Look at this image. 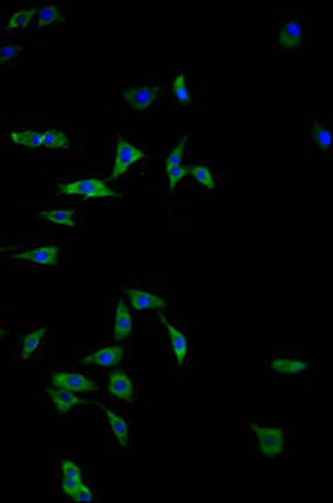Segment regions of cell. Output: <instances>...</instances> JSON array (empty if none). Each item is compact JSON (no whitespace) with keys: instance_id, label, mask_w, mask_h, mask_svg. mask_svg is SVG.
<instances>
[{"instance_id":"7","label":"cell","mask_w":333,"mask_h":503,"mask_svg":"<svg viewBox=\"0 0 333 503\" xmlns=\"http://www.w3.org/2000/svg\"><path fill=\"white\" fill-rule=\"evenodd\" d=\"M60 468H62V492L67 495V497L74 498L79 486L84 484L82 482V470L80 466L72 460H64L60 464Z\"/></svg>"},{"instance_id":"22","label":"cell","mask_w":333,"mask_h":503,"mask_svg":"<svg viewBox=\"0 0 333 503\" xmlns=\"http://www.w3.org/2000/svg\"><path fill=\"white\" fill-rule=\"evenodd\" d=\"M105 413H107L108 420H111V427L113 435H115L117 441H119L120 446H127L129 445V427L120 416H117L112 409L105 408Z\"/></svg>"},{"instance_id":"6","label":"cell","mask_w":333,"mask_h":503,"mask_svg":"<svg viewBox=\"0 0 333 503\" xmlns=\"http://www.w3.org/2000/svg\"><path fill=\"white\" fill-rule=\"evenodd\" d=\"M162 92V87L145 86V87H133L124 91V99L133 111H145L155 103L157 96Z\"/></svg>"},{"instance_id":"27","label":"cell","mask_w":333,"mask_h":503,"mask_svg":"<svg viewBox=\"0 0 333 503\" xmlns=\"http://www.w3.org/2000/svg\"><path fill=\"white\" fill-rule=\"evenodd\" d=\"M173 92H175L177 99L180 100L182 104H189L190 103V91L185 84V76L184 72H180L173 80Z\"/></svg>"},{"instance_id":"25","label":"cell","mask_w":333,"mask_h":503,"mask_svg":"<svg viewBox=\"0 0 333 503\" xmlns=\"http://www.w3.org/2000/svg\"><path fill=\"white\" fill-rule=\"evenodd\" d=\"M185 144H187V136L182 137L180 143H178L175 148L172 149V152L169 154V159H166V162H165V171L166 169H173V168H178V166H182V157H184Z\"/></svg>"},{"instance_id":"28","label":"cell","mask_w":333,"mask_h":503,"mask_svg":"<svg viewBox=\"0 0 333 503\" xmlns=\"http://www.w3.org/2000/svg\"><path fill=\"white\" fill-rule=\"evenodd\" d=\"M187 174H189V168H184V166H178V168H173V169H166V176H169V184H170V189H175L178 181L182 179V177H185Z\"/></svg>"},{"instance_id":"10","label":"cell","mask_w":333,"mask_h":503,"mask_svg":"<svg viewBox=\"0 0 333 503\" xmlns=\"http://www.w3.org/2000/svg\"><path fill=\"white\" fill-rule=\"evenodd\" d=\"M108 388H111V393L113 396H117V398L124 401H133L132 381H130L127 373L124 370H115L111 373Z\"/></svg>"},{"instance_id":"8","label":"cell","mask_w":333,"mask_h":503,"mask_svg":"<svg viewBox=\"0 0 333 503\" xmlns=\"http://www.w3.org/2000/svg\"><path fill=\"white\" fill-rule=\"evenodd\" d=\"M125 294L129 296L130 301H132V306L135 310L144 311V310H165L169 306V303L165 299L158 298V296L149 293V291L144 290H125Z\"/></svg>"},{"instance_id":"12","label":"cell","mask_w":333,"mask_h":503,"mask_svg":"<svg viewBox=\"0 0 333 503\" xmlns=\"http://www.w3.org/2000/svg\"><path fill=\"white\" fill-rule=\"evenodd\" d=\"M160 321L164 323L165 330H166V333H169L170 343H172V350H173V355H175L177 363L182 364L187 356V350H189V346H187V338L184 336V333L178 331L177 328L173 326V324L170 323L164 315H160Z\"/></svg>"},{"instance_id":"20","label":"cell","mask_w":333,"mask_h":503,"mask_svg":"<svg viewBox=\"0 0 333 503\" xmlns=\"http://www.w3.org/2000/svg\"><path fill=\"white\" fill-rule=\"evenodd\" d=\"M65 17L62 12L59 10L57 6H44L37 9V14H35V30L44 29L47 24L52 22H64Z\"/></svg>"},{"instance_id":"5","label":"cell","mask_w":333,"mask_h":503,"mask_svg":"<svg viewBox=\"0 0 333 503\" xmlns=\"http://www.w3.org/2000/svg\"><path fill=\"white\" fill-rule=\"evenodd\" d=\"M14 261H28L34 265H47V266H57L59 263V246L57 245H47L39 246L34 249H27L23 253L14 254L12 256Z\"/></svg>"},{"instance_id":"4","label":"cell","mask_w":333,"mask_h":503,"mask_svg":"<svg viewBox=\"0 0 333 503\" xmlns=\"http://www.w3.org/2000/svg\"><path fill=\"white\" fill-rule=\"evenodd\" d=\"M52 385L55 388H64L74 393H93L97 391L95 383L85 378L80 373H68V371H55L52 375Z\"/></svg>"},{"instance_id":"29","label":"cell","mask_w":333,"mask_h":503,"mask_svg":"<svg viewBox=\"0 0 333 503\" xmlns=\"http://www.w3.org/2000/svg\"><path fill=\"white\" fill-rule=\"evenodd\" d=\"M72 500H75V502H92L93 500V495L91 492V488H88L87 485L82 484V485L79 486V490H77L75 497L72 498Z\"/></svg>"},{"instance_id":"21","label":"cell","mask_w":333,"mask_h":503,"mask_svg":"<svg viewBox=\"0 0 333 503\" xmlns=\"http://www.w3.org/2000/svg\"><path fill=\"white\" fill-rule=\"evenodd\" d=\"M68 137L65 136L64 131L60 129H48V131H44L42 137V148L47 149H68Z\"/></svg>"},{"instance_id":"3","label":"cell","mask_w":333,"mask_h":503,"mask_svg":"<svg viewBox=\"0 0 333 503\" xmlns=\"http://www.w3.org/2000/svg\"><path fill=\"white\" fill-rule=\"evenodd\" d=\"M251 432L257 435L260 450L265 457H278L283 452V443H285V436H283L282 428H269V427H260V425H250Z\"/></svg>"},{"instance_id":"30","label":"cell","mask_w":333,"mask_h":503,"mask_svg":"<svg viewBox=\"0 0 333 503\" xmlns=\"http://www.w3.org/2000/svg\"><path fill=\"white\" fill-rule=\"evenodd\" d=\"M15 246H0V253H7V251L14 249Z\"/></svg>"},{"instance_id":"19","label":"cell","mask_w":333,"mask_h":503,"mask_svg":"<svg viewBox=\"0 0 333 503\" xmlns=\"http://www.w3.org/2000/svg\"><path fill=\"white\" fill-rule=\"evenodd\" d=\"M42 137L44 131H40V129H20V131H14L10 134L12 143L32 149L42 145Z\"/></svg>"},{"instance_id":"31","label":"cell","mask_w":333,"mask_h":503,"mask_svg":"<svg viewBox=\"0 0 333 503\" xmlns=\"http://www.w3.org/2000/svg\"><path fill=\"white\" fill-rule=\"evenodd\" d=\"M3 336H6V330H3V328H2V326H0V339H2V338H3Z\"/></svg>"},{"instance_id":"23","label":"cell","mask_w":333,"mask_h":503,"mask_svg":"<svg viewBox=\"0 0 333 503\" xmlns=\"http://www.w3.org/2000/svg\"><path fill=\"white\" fill-rule=\"evenodd\" d=\"M23 44H3V46H0V67H3L6 64L12 62V60H15L17 58H20V54L23 52Z\"/></svg>"},{"instance_id":"2","label":"cell","mask_w":333,"mask_h":503,"mask_svg":"<svg viewBox=\"0 0 333 503\" xmlns=\"http://www.w3.org/2000/svg\"><path fill=\"white\" fill-rule=\"evenodd\" d=\"M145 159V152L140 151L137 145L127 143L124 137H117L115 144V164H113V171L111 174V179L115 181L119 179L120 176H124V173L127 171L133 162Z\"/></svg>"},{"instance_id":"1","label":"cell","mask_w":333,"mask_h":503,"mask_svg":"<svg viewBox=\"0 0 333 503\" xmlns=\"http://www.w3.org/2000/svg\"><path fill=\"white\" fill-rule=\"evenodd\" d=\"M59 194L67 196H82V197H119V194L100 179H80L74 182H62L57 188Z\"/></svg>"},{"instance_id":"15","label":"cell","mask_w":333,"mask_h":503,"mask_svg":"<svg viewBox=\"0 0 333 503\" xmlns=\"http://www.w3.org/2000/svg\"><path fill=\"white\" fill-rule=\"evenodd\" d=\"M35 14H37V7H34V6L22 7V9L14 12V14H12L10 17L6 20V24H3V29L10 30V32L26 29L27 26H30V22L34 20Z\"/></svg>"},{"instance_id":"9","label":"cell","mask_w":333,"mask_h":503,"mask_svg":"<svg viewBox=\"0 0 333 503\" xmlns=\"http://www.w3.org/2000/svg\"><path fill=\"white\" fill-rule=\"evenodd\" d=\"M47 395L60 413H67L68 409L77 407V405L87 403V400L80 398V396H77L74 391H68V389L64 388H48Z\"/></svg>"},{"instance_id":"16","label":"cell","mask_w":333,"mask_h":503,"mask_svg":"<svg viewBox=\"0 0 333 503\" xmlns=\"http://www.w3.org/2000/svg\"><path fill=\"white\" fill-rule=\"evenodd\" d=\"M302 42V26L298 20H288L283 26L282 34L278 35V44L283 48H294L298 47Z\"/></svg>"},{"instance_id":"17","label":"cell","mask_w":333,"mask_h":503,"mask_svg":"<svg viewBox=\"0 0 333 503\" xmlns=\"http://www.w3.org/2000/svg\"><path fill=\"white\" fill-rule=\"evenodd\" d=\"M270 368L277 373H283V375H295V373H303L308 370V363L298 358H287V356H280V358L272 360Z\"/></svg>"},{"instance_id":"14","label":"cell","mask_w":333,"mask_h":503,"mask_svg":"<svg viewBox=\"0 0 333 503\" xmlns=\"http://www.w3.org/2000/svg\"><path fill=\"white\" fill-rule=\"evenodd\" d=\"M132 333V316H130L129 308L125 306L124 301L117 303V313H115V326H113V338L117 342L129 338Z\"/></svg>"},{"instance_id":"26","label":"cell","mask_w":333,"mask_h":503,"mask_svg":"<svg viewBox=\"0 0 333 503\" xmlns=\"http://www.w3.org/2000/svg\"><path fill=\"white\" fill-rule=\"evenodd\" d=\"M314 137H315L316 144H318L322 149H325V151L330 149V145H332L330 129L325 127V125H322V124H314Z\"/></svg>"},{"instance_id":"13","label":"cell","mask_w":333,"mask_h":503,"mask_svg":"<svg viewBox=\"0 0 333 503\" xmlns=\"http://www.w3.org/2000/svg\"><path fill=\"white\" fill-rule=\"evenodd\" d=\"M47 328L46 326H39L35 330L28 331L26 336H23L22 344H20V356L22 360H28L39 351V348L42 346L44 338L47 336Z\"/></svg>"},{"instance_id":"24","label":"cell","mask_w":333,"mask_h":503,"mask_svg":"<svg viewBox=\"0 0 333 503\" xmlns=\"http://www.w3.org/2000/svg\"><path fill=\"white\" fill-rule=\"evenodd\" d=\"M189 174H192L195 179L200 182V184H204L205 188H215V179L207 166H189Z\"/></svg>"},{"instance_id":"18","label":"cell","mask_w":333,"mask_h":503,"mask_svg":"<svg viewBox=\"0 0 333 503\" xmlns=\"http://www.w3.org/2000/svg\"><path fill=\"white\" fill-rule=\"evenodd\" d=\"M40 219H47V221L55 222V224L68 226V228H75L74 221V211L65 209V208H52V209H42L39 211Z\"/></svg>"},{"instance_id":"11","label":"cell","mask_w":333,"mask_h":503,"mask_svg":"<svg viewBox=\"0 0 333 503\" xmlns=\"http://www.w3.org/2000/svg\"><path fill=\"white\" fill-rule=\"evenodd\" d=\"M124 358V350L120 346L105 348V350H99L97 353L85 356V358L79 360L84 364H99V367H113V364L120 363Z\"/></svg>"}]
</instances>
